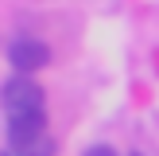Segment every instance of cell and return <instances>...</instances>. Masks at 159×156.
I'll use <instances>...</instances> for the list:
<instances>
[{
  "instance_id": "4",
  "label": "cell",
  "mask_w": 159,
  "mask_h": 156,
  "mask_svg": "<svg viewBox=\"0 0 159 156\" xmlns=\"http://www.w3.org/2000/svg\"><path fill=\"white\" fill-rule=\"evenodd\" d=\"M82 156H116V148H113V144H89Z\"/></svg>"
},
{
  "instance_id": "1",
  "label": "cell",
  "mask_w": 159,
  "mask_h": 156,
  "mask_svg": "<svg viewBox=\"0 0 159 156\" xmlns=\"http://www.w3.org/2000/svg\"><path fill=\"white\" fill-rule=\"evenodd\" d=\"M47 140V109H31V113H8V144L20 156H27L35 144Z\"/></svg>"
},
{
  "instance_id": "5",
  "label": "cell",
  "mask_w": 159,
  "mask_h": 156,
  "mask_svg": "<svg viewBox=\"0 0 159 156\" xmlns=\"http://www.w3.org/2000/svg\"><path fill=\"white\" fill-rule=\"evenodd\" d=\"M27 156H54V140H51V144H47V140H43V144H35Z\"/></svg>"
},
{
  "instance_id": "2",
  "label": "cell",
  "mask_w": 159,
  "mask_h": 156,
  "mask_svg": "<svg viewBox=\"0 0 159 156\" xmlns=\"http://www.w3.org/2000/svg\"><path fill=\"white\" fill-rule=\"evenodd\" d=\"M0 105L8 113H31V109H43L47 105V94L35 78L27 74H12L4 86H0Z\"/></svg>"
},
{
  "instance_id": "3",
  "label": "cell",
  "mask_w": 159,
  "mask_h": 156,
  "mask_svg": "<svg viewBox=\"0 0 159 156\" xmlns=\"http://www.w3.org/2000/svg\"><path fill=\"white\" fill-rule=\"evenodd\" d=\"M8 62H12V70L16 74H39L43 66H51V47L43 43V39H31V35H23V39H16L12 47H8Z\"/></svg>"
},
{
  "instance_id": "6",
  "label": "cell",
  "mask_w": 159,
  "mask_h": 156,
  "mask_svg": "<svg viewBox=\"0 0 159 156\" xmlns=\"http://www.w3.org/2000/svg\"><path fill=\"white\" fill-rule=\"evenodd\" d=\"M132 156H140V152H132Z\"/></svg>"
}]
</instances>
